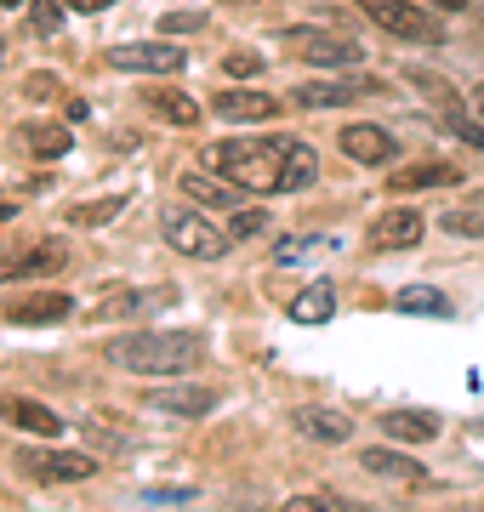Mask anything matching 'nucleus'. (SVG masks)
Wrapping results in <instances>:
<instances>
[{
    "label": "nucleus",
    "instance_id": "obj_7",
    "mask_svg": "<svg viewBox=\"0 0 484 512\" xmlns=\"http://www.w3.org/2000/svg\"><path fill=\"white\" fill-rule=\"evenodd\" d=\"M63 262H69V251H63L57 239H35V245H0V285L57 274Z\"/></svg>",
    "mask_w": 484,
    "mask_h": 512
},
{
    "label": "nucleus",
    "instance_id": "obj_20",
    "mask_svg": "<svg viewBox=\"0 0 484 512\" xmlns=\"http://www.w3.org/2000/svg\"><path fill=\"white\" fill-rule=\"evenodd\" d=\"M285 313H291L297 325H325V319L336 313V291L325 285V279H314V285H302V291L291 296V308Z\"/></svg>",
    "mask_w": 484,
    "mask_h": 512
},
{
    "label": "nucleus",
    "instance_id": "obj_15",
    "mask_svg": "<svg viewBox=\"0 0 484 512\" xmlns=\"http://www.w3.org/2000/svg\"><path fill=\"white\" fill-rule=\"evenodd\" d=\"M0 416L12 421V427H23V433H35V439H57L63 433V421L35 399H0Z\"/></svg>",
    "mask_w": 484,
    "mask_h": 512
},
{
    "label": "nucleus",
    "instance_id": "obj_40",
    "mask_svg": "<svg viewBox=\"0 0 484 512\" xmlns=\"http://www.w3.org/2000/svg\"><path fill=\"white\" fill-rule=\"evenodd\" d=\"M6 217H12V205H0V222H6Z\"/></svg>",
    "mask_w": 484,
    "mask_h": 512
},
{
    "label": "nucleus",
    "instance_id": "obj_23",
    "mask_svg": "<svg viewBox=\"0 0 484 512\" xmlns=\"http://www.w3.org/2000/svg\"><path fill=\"white\" fill-rule=\"evenodd\" d=\"M319 177V154L308 143H291V154H285V171H280V194H302V188Z\"/></svg>",
    "mask_w": 484,
    "mask_h": 512
},
{
    "label": "nucleus",
    "instance_id": "obj_4",
    "mask_svg": "<svg viewBox=\"0 0 484 512\" xmlns=\"http://www.w3.org/2000/svg\"><path fill=\"white\" fill-rule=\"evenodd\" d=\"M354 6L376 23V29H388V35H399V40H416V46L445 40V23L428 18V12H416L410 0H354Z\"/></svg>",
    "mask_w": 484,
    "mask_h": 512
},
{
    "label": "nucleus",
    "instance_id": "obj_11",
    "mask_svg": "<svg viewBox=\"0 0 484 512\" xmlns=\"http://www.w3.org/2000/svg\"><path fill=\"white\" fill-rule=\"evenodd\" d=\"M365 92H376V80H302L291 103L297 109H342V103H354Z\"/></svg>",
    "mask_w": 484,
    "mask_h": 512
},
{
    "label": "nucleus",
    "instance_id": "obj_17",
    "mask_svg": "<svg viewBox=\"0 0 484 512\" xmlns=\"http://www.w3.org/2000/svg\"><path fill=\"white\" fill-rule=\"evenodd\" d=\"M143 109H154L160 120H171V126H200V114H205L188 92H171V86H149V92H143Z\"/></svg>",
    "mask_w": 484,
    "mask_h": 512
},
{
    "label": "nucleus",
    "instance_id": "obj_1",
    "mask_svg": "<svg viewBox=\"0 0 484 512\" xmlns=\"http://www.w3.org/2000/svg\"><path fill=\"white\" fill-rule=\"evenodd\" d=\"M114 365L137 376H188L205 365V342L194 330H149V336H114L109 342Z\"/></svg>",
    "mask_w": 484,
    "mask_h": 512
},
{
    "label": "nucleus",
    "instance_id": "obj_34",
    "mask_svg": "<svg viewBox=\"0 0 484 512\" xmlns=\"http://www.w3.org/2000/svg\"><path fill=\"white\" fill-rule=\"evenodd\" d=\"M223 69L234 74V80H245V74H257V69H262V57H251V52H228V57H223Z\"/></svg>",
    "mask_w": 484,
    "mask_h": 512
},
{
    "label": "nucleus",
    "instance_id": "obj_37",
    "mask_svg": "<svg viewBox=\"0 0 484 512\" xmlns=\"http://www.w3.org/2000/svg\"><path fill=\"white\" fill-rule=\"evenodd\" d=\"M69 6H75V12H109L114 0H69Z\"/></svg>",
    "mask_w": 484,
    "mask_h": 512
},
{
    "label": "nucleus",
    "instance_id": "obj_39",
    "mask_svg": "<svg viewBox=\"0 0 484 512\" xmlns=\"http://www.w3.org/2000/svg\"><path fill=\"white\" fill-rule=\"evenodd\" d=\"M439 6H450V12H456V6H467V0H439Z\"/></svg>",
    "mask_w": 484,
    "mask_h": 512
},
{
    "label": "nucleus",
    "instance_id": "obj_16",
    "mask_svg": "<svg viewBox=\"0 0 484 512\" xmlns=\"http://www.w3.org/2000/svg\"><path fill=\"white\" fill-rule=\"evenodd\" d=\"M217 114H223V120H240V126H251V120H274V114H285V109L268 92H217Z\"/></svg>",
    "mask_w": 484,
    "mask_h": 512
},
{
    "label": "nucleus",
    "instance_id": "obj_2",
    "mask_svg": "<svg viewBox=\"0 0 484 512\" xmlns=\"http://www.w3.org/2000/svg\"><path fill=\"white\" fill-rule=\"evenodd\" d=\"M291 154V137H268V143H211L205 148V171H217L240 188H262V194H280V171Z\"/></svg>",
    "mask_w": 484,
    "mask_h": 512
},
{
    "label": "nucleus",
    "instance_id": "obj_8",
    "mask_svg": "<svg viewBox=\"0 0 484 512\" xmlns=\"http://www.w3.org/2000/svg\"><path fill=\"white\" fill-rule=\"evenodd\" d=\"M18 467L46 484H86L97 473L92 456H75V450H18Z\"/></svg>",
    "mask_w": 484,
    "mask_h": 512
},
{
    "label": "nucleus",
    "instance_id": "obj_28",
    "mask_svg": "<svg viewBox=\"0 0 484 512\" xmlns=\"http://www.w3.org/2000/svg\"><path fill=\"white\" fill-rule=\"evenodd\" d=\"M410 80H416V86H422V92H428V97H433V103H439V109H445V114H456V109H462V103H456V92H450V86H445V80H439V74L416 69V74H410Z\"/></svg>",
    "mask_w": 484,
    "mask_h": 512
},
{
    "label": "nucleus",
    "instance_id": "obj_31",
    "mask_svg": "<svg viewBox=\"0 0 484 512\" xmlns=\"http://www.w3.org/2000/svg\"><path fill=\"white\" fill-rule=\"evenodd\" d=\"M200 12H166V18H160V35H194V29H200Z\"/></svg>",
    "mask_w": 484,
    "mask_h": 512
},
{
    "label": "nucleus",
    "instance_id": "obj_21",
    "mask_svg": "<svg viewBox=\"0 0 484 512\" xmlns=\"http://www.w3.org/2000/svg\"><path fill=\"white\" fill-rule=\"evenodd\" d=\"M359 467L376 473V478H393V484H422V478H428V467H416V461L399 456V450H365Z\"/></svg>",
    "mask_w": 484,
    "mask_h": 512
},
{
    "label": "nucleus",
    "instance_id": "obj_22",
    "mask_svg": "<svg viewBox=\"0 0 484 512\" xmlns=\"http://www.w3.org/2000/svg\"><path fill=\"white\" fill-rule=\"evenodd\" d=\"M382 427H388L399 444H428L433 433H439V416H428V410H388Z\"/></svg>",
    "mask_w": 484,
    "mask_h": 512
},
{
    "label": "nucleus",
    "instance_id": "obj_12",
    "mask_svg": "<svg viewBox=\"0 0 484 512\" xmlns=\"http://www.w3.org/2000/svg\"><path fill=\"white\" fill-rule=\"evenodd\" d=\"M342 154L359 165H388L393 154H399V143H393L382 126H365V120H354V126H342Z\"/></svg>",
    "mask_w": 484,
    "mask_h": 512
},
{
    "label": "nucleus",
    "instance_id": "obj_38",
    "mask_svg": "<svg viewBox=\"0 0 484 512\" xmlns=\"http://www.w3.org/2000/svg\"><path fill=\"white\" fill-rule=\"evenodd\" d=\"M325 501H331V512H365L359 501H342V495H325Z\"/></svg>",
    "mask_w": 484,
    "mask_h": 512
},
{
    "label": "nucleus",
    "instance_id": "obj_6",
    "mask_svg": "<svg viewBox=\"0 0 484 512\" xmlns=\"http://www.w3.org/2000/svg\"><path fill=\"white\" fill-rule=\"evenodd\" d=\"M109 69H120V74H183L188 52L171 46V40H126V46L109 52Z\"/></svg>",
    "mask_w": 484,
    "mask_h": 512
},
{
    "label": "nucleus",
    "instance_id": "obj_3",
    "mask_svg": "<svg viewBox=\"0 0 484 512\" xmlns=\"http://www.w3.org/2000/svg\"><path fill=\"white\" fill-rule=\"evenodd\" d=\"M166 239H171V251H183L194 256V262H217V256L234 245V234H223L217 222H205L200 211H188V205H166Z\"/></svg>",
    "mask_w": 484,
    "mask_h": 512
},
{
    "label": "nucleus",
    "instance_id": "obj_32",
    "mask_svg": "<svg viewBox=\"0 0 484 512\" xmlns=\"http://www.w3.org/2000/svg\"><path fill=\"white\" fill-rule=\"evenodd\" d=\"M262 228H268V211H234V228H228V234L251 239V234H262Z\"/></svg>",
    "mask_w": 484,
    "mask_h": 512
},
{
    "label": "nucleus",
    "instance_id": "obj_43",
    "mask_svg": "<svg viewBox=\"0 0 484 512\" xmlns=\"http://www.w3.org/2000/svg\"><path fill=\"white\" fill-rule=\"evenodd\" d=\"M0 57H6V40H0Z\"/></svg>",
    "mask_w": 484,
    "mask_h": 512
},
{
    "label": "nucleus",
    "instance_id": "obj_19",
    "mask_svg": "<svg viewBox=\"0 0 484 512\" xmlns=\"http://www.w3.org/2000/svg\"><path fill=\"white\" fill-rule=\"evenodd\" d=\"M69 296H57V291H46V296H23V302H12L6 308V319L12 325H52V319H69Z\"/></svg>",
    "mask_w": 484,
    "mask_h": 512
},
{
    "label": "nucleus",
    "instance_id": "obj_5",
    "mask_svg": "<svg viewBox=\"0 0 484 512\" xmlns=\"http://www.w3.org/2000/svg\"><path fill=\"white\" fill-rule=\"evenodd\" d=\"M285 52H297L302 63H319V69H348L359 63V40L354 35H331V29H285Z\"/></svg>",
    "mask_w": 484,
    "mask_h": 512
},
{
    "label": "nucleus",
    "instance_id": "obj_10",
    "mask_svg": "<svg viewBox=\"0 0 484 512\" xmlns=\"http://www.w3.org/2000/svg\"><path fill=\"white\" fill-rule=\"evenodd\" d=\"M416 239H422V217H416L410 205H393V211H382V217L371 222L365 245H371V251H410Z\"/></svg>",
    "mask_w": 484,
    "mask_h": 512
},
{
    "label": "nucleus",
    "instance_id": "obj_24",
    "mask_svg": "<svg viewBox=\"0 0 484 512\" xmlns=\"http://www.w3.org/2000/svg\"><path fill=\"white\" fill-rule=\"evenodd\" d=\"M399 313H422V319H450V302H445V291H433V285H405V291H399Z\"/></svg>",
    "mask_w": 484,
    "mask_h": 512
},
{
    "label": "nucleus",
    "instance_id": "obj_25",
    "mask_svg": "<svg viewBox=\"0 0 484 512\" xmlns=\"http://www.w3.org/2000/svg\"><path fill=\"white\" fill-rule=\"evenodd\" d=\"M126 211V200L120 194H103V200H92V205H69V222L75 228H103V222H114Z\"/></svg>",
    "mask_w": 484,
    "mask_h": 512
},
{
    "label": "nucleus",
    "instance_id": "obj_27",
    "mask_svg": "<svg viewBox=\"0 0 484 512\" xmlns=\"http://www.w3.org/2000/svg\"><path fill=\"white\" fill-rule=\"evenodd\" d=\"M439 228H445V234H462V239H484V211L456 205V211H445V217H439Z\"/></svg>",
    "mask_w": 484,
    "mask_h": 512
},
{
    "label": "nucleus",
    "instance_id": "obj_29",
    "mask_svg": "<svg viewBox=\"0 0 484 512\" xmlns=\"http://www.w3.org/2000/svg\"><path fill=\"white\" fill-rule=\"evenodd\" d=\"M63 6H69V0H35L29 23H35L40 35H57V29H63Z\"/></svg>",
    "mask_w": 484,
    "mask_h": 512
},
{
    "label": "nucleus",
    "instance_id": "obj_41",
    "mask_svg": "<svg viewBox=\"0 0 484 512\" xmlns=\"http://www.w3.org/2000/svg\"><path fill=\"white\" fill-rule=\"evenodd\" d=\"M0 6H23V0H0Z\"/></svg>",
    "mask_w": 484,
    "mask_h": 512
},
{
    "label": "nucleus",
    "instance_id": "obj_33",
    "mask_svg": "<svg viewBox=\"0 0 484 512\" xmlns=\"http://www.w3.org/2000/svg\"><path fill=\"white\" fill-rule=\"evenodd\" d=\"M319 245H325V239H280V251H274V262H302V256L308 251H319Z\"/></svg>",
    "mask_w": 484,
    "mask_h": 512
},
{
    "label": "nucleus",
    "instance_id": "obj_26",
    "mask_svg": "<svg viewBox=\"0 0 484 512\" xmlns=\"http://www.w3.org/2000/svg\"><path fill=\"white\" fill-rule=\"evenodd\" d=\"M23 143L35 148L40 160H57V154H69V131L63 126H29L23 131Z\"/></svg>",
    "mask_w": 484,
    "mask_h": 512
},
{
    "label": "nucleus",
    "instance_id": "obj_14",
    "mask_svg": "<svg viewBox=\"0 0 484 512\" xmlns=\"http://www.w3.org/2000/svg\"><path fill=\"white\" fill-rule=\"evenodd\" d=\"M183 200H200V205H211V211H240V183H228L217 171H188Z\"/></svg>",
    "mask_w": 484,
    "mask_h": 512
},
{
    "label": "nucleus",
    "instance_id": "obj_35",
    "mask_svg": "<svg viewBox=\"0 0 484 512\" xmlns=\"http://www.w3.org/2000/svg\"><path fill=\"white\" fill-rule=\"evenodd\" d=\"M280 512H331V501H325V495H291Z\"/></svg>",
    "mask_w": 484,
    "mask_h": 512
},
{
    "label": "nucleus",
    "instance_id": "obj_36",
    "mask_svg": "<svg viewBox=\"0 0 484 512\" xmlns=\"http://www.w3.org/2000/svg\"><path fill=\"white\" fill-rule=\"evenodd\" d=\"M23 92H29V97H52L57 86H52V80H46V74H40V80H29V86H23Z\"/></svg>",
    "mask_w": 484,
    "mask_h": 512
},
{
    "label": "nucleus",
    "instance_id": "obj_30",
    "mask_svg": "<svg viewBox=\"0 0 484 512\" xmlns=\"http://www.w3.org/2000/svg\"><path fill=\"white\" fill-rule=\"evenodd\" d=\"M445 126L456 131V137H462L467 148H484V126L479 120H467V109H456V114H445Z\"/></svg>",
    "mask_w": 484,
    "mask_h": 512
},
{
    "label": "nucleus",
    "instance_id": "obj_42",
    "mask_svg": "<svg viewBox=\"0 0 484 512\" xmlns=\"http://www.w3.org/2000/svg\"><path fill=\"white\" fill-rule=\"evenodd\" d=\"M479 109H484V86H479Z\"/></svg>",
    "mask_w": 484,
    "mask_h": 512
},
{
    "label": "nucleus",
    "instance_id": "obj_13",
    "mask_svg": "<svg viewBox=\"0 0 484 512\" xmlns=\"http://www.w3.org/2000/svg\"><path fill=\"white\" fill-rule=\"evenodd\" d=\"M450 183H462V171L450 160H416L405 165V171H393V200H405V194H422V188H450Z\"/></svg>",
    "mask_w": 484,
    "mask_h": 512
},
{
    "label": "nucleus",
    "instance_id": "obj_18",
    "mask_svg": "<svg viewBox=\"0 0 484 512\" xmlns=\"http://www.w3.org/2000/svg\"><path fill=\"white\" fill-rule=\"evenodd\" d=\"M297 433H308L314 444H348L354 439V421L348 416H336V410H297Z\"/></svg>",
    "mask_w": 484,
    "mask_h": 512
},
{
    "label": "nucleus",
    "instance_id": "obj_9",
    "mask_svg": "<svg viewBox=\"0 0 484 512\" xmlns=\"http://www.w3.org/2000/svg\"><path fill=\"white\" fill-rule=\"evenodd\" d=\"M149 410H166V416H211L217 410V387L211 382H171V387H149Z\"/></svg>",
    "mask_w": 484,
    "mask_h": 512
}]
</instances>
